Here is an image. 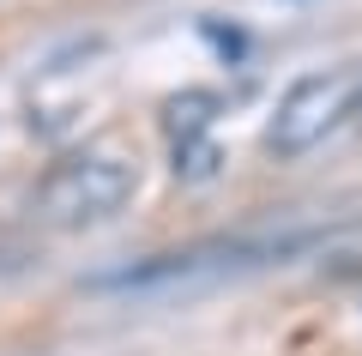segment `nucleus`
<instances>
[{
	"label": "nucleus",
	"instance_id": "4",
	"mask_svg": "<svg viewBox=\"0 0 362 356\" xmlns=\"http://www.w3.org/2000/svg\"><path fill=\"white\" fill-rule=\"evenodd\" d=\"M344 272H362V260H350V266H344Z\"/></svg>",
	"mask_w": 362,
	"mask_h": 356
},
{
	"label": "nucleus",
	"instance_id": "3",
	"mask_svg": "<svg viewBox=\"0 0 362 356\" xmlns=\"http://www.w3.org/2000/svg\"><path fill=\"white\" fill-rule=\"evenodd\" d=\"M356 109H362V67H320L284 91V103L266 127V145L278 157H302L320 139H332Z\"/></svg>",
	"mask_w": 362,
	"mask_h": 356
},
{
	"label": "nucleus",
	"instance_id": "1",
	"mask_svg": "<svg viewBox=\"0 0 362 356\" xmlns=\"http://www.w3.org/2000/svg\"><path fill=\"white\" fill-rule=\"evenodd\" d=\"M320 242L314 224H284V229H242V236H218V242H194L181 254H157L145 266H127L115 278H103V290H127V296H151V290H187L206 278H230V272H259L272 260L308 254Z\"/></svg>",
	"mask_w": 362,
	"mask_h": 356
},
{
	"label": "nucleus",
	"instance_id": "2",
	"mask_svg": "<svg viewBox=\"0 0 362 356\" xmlns=\"http://www.w3.org/2000/svg\"><path fill=\"white\" fill-rule=\"evenodd\" d=\"M133 193H139V163L115 145H90V151L61 157L37 181L30 217L49 229H90V224H109L115 212H127Z\"/></svg>",
	"mask_w": 362,
	"mask_h": 356
}]
</instances>
